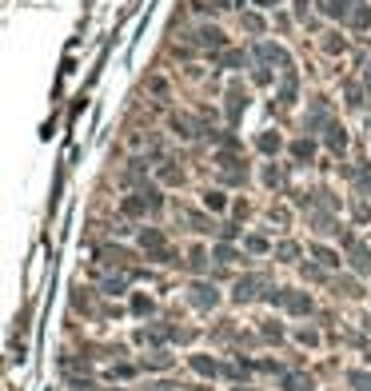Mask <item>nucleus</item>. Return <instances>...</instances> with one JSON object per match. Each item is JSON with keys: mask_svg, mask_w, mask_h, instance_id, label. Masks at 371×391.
Instances as JSON below:
<instances>
[{"mask_svg": "<svg viewBox=\"0 0 371 391\" xmlns=\"http://www.w3.org/2000/svg\"><path fill=\"white\" fill-rule=\"evenodd\" d=\"M367 132H371V116H367Z\"/></svg>", "mask_w": 371, "mask_h": 391, "instance_id": "a18cd8bd", "label": "nucleus"}, {"mask_svg": "<svg viewBox=\"0 0 371 391\" xmlns=\"http://www.w3.org/2000/svg\"><path fill=\"white\" fill-rule=\"evenodd\" d=\"M260 340L263 343H280L284 340V323H280V319H260Z\"/></svg>", "mask_w": 371, "mask_h": 391, "instance_id": "72a5a7b5", "label": "nucleus"}, {"mask_svg": "<svg viewBox=\"0 0 371 391\" xmlns=\"http://www.w3.org/2000/svg\"><path fill=\"white\" fill-rule=\"evenodd\" d=\"M148 92H152V96H160V100L172 96V88H168V80H164V76H152V80H148Z\"/></svg>", "mask_w": 371, "mask_h": 391, "instance_id": "4c0bfd02", "label": "nucleus"}, {"mask_svg": "<svg viewBox=\"0 0 371 391\" xmlns=\"http://www.w3.org/2000/svg\"><path fill=\"white\" fill-rule=\"evenodd\" d=\"M240 28L252 32V37H263V32H268V20H263L260 13H240Z\"/></svg>", "mask_w": 371, "mask_h": 391, "instance_id": "7c9ffc66", "label": "nucleus"}, {"mask_svg": "<svg viewBox=\"0 0 371 391\" xmlns=\"http://www.w3.org/2000/svg\"><path fill=\"white\" fill-rule=\"evenodd\" d=\"M232 200H235V196H228V188H223V184H208V188H200V208L211 212L216 220L232 212Z\"/></svg>", "mask_w": 371, "mask_h": 391, "instance_id": "9d476101", "label": "nucleus"}, {"mask_svg": "<svg viewBox=\"0 0 371 391\" xmlns=\"http://www.w3.org/2000/svg\"><path fill=\"white\" fill-rule=\"evenodd\" d=\"M152 180L160 184V188H184V184H188V168H184V164H176V160H160L156 172H152Z\"/></svg>", "mask_w": 371, "mask_h": 391, "instance_id": "2eb2a0df", "label": "nucleus"}, {"mask_svg": "<svg viewBox=\"0 0 371 391\" xmlns=\"http://www.w3.org/2000/svg\"><path fill=\"white\" fill-rule=\"evenodd\" d=\"M284 312L296 319H308L311 312H315V304H311V295L304 292V288H287L284 292Z\"/></svg>", "mask_w": 371, "mask_h": 391, "instance_id": "6ab92c4d", "label": "nucleus"}, {"mask_svg": "<svg viewBox=\"0 0 371 391\" xmlns=\"http://www.w3.org/2000/svg\"><path fill=\"white\" fill-rule=\"evenodd\" d=\"M168 132L176 140H200L204 136V124L192 116V112H168Z\"/></svg>", "mask_w": 371, "mask_h": 391, "instance_id": "4468645a", "label": "nucleus"}, {"mask_svg": "<svg viewBox=\"0 0 371 391\" xmlns=\"http://www.w3.org/2000/svg\"><path fill=\"white\" fill-rule=\"evenodd\" d=\"M320 140L315 136H296V140H287V164L292 168H315V152H320Z\"/></svg>", "mask_w": 371, "mask_h": 391, "instance_id": "1a4fd4ad", "label": "nucleus"}, {"mask_svg": "<svg viewBox=\"0 0 371 391\" xmlns=\"http://www.w3.org/2000/svg\"><path fill=\"white\" fill-rule=\"evenodd\" d=\"M296 104H299V72H296V64H292V68H284L280 80H275V104L272 108L287 112V108H296Z\"/></svg>", "mask_w": 371, "mask_h": 391, "instance_id": "6e6552de", "label": "nucleus"}, {"mask_svg": "<svg viewBox=\"0 0 371 391\" xmlns=\"http://www.w3.org/2000/svg\"><path fill=\"white\" fill-rule=\"evenodd\" d=\"M356 4H359V0H320L315 8H320L323 20H332V25H344L347 28V20H351V13H356Z\"/></svg>", "mask_w": 371, "mask_h": 391, "instance_id": "f3484780", "label": "nucleus"}, {"mask_svg": "<svg viewBox=\"0 0 371 391\" xmlns=\"http://www.w3.org/2000/svg\"><path fill=\"white\" fill-rule=\"evenodd\" d=\"M344 104L351 112H363L367 108V92H363V80H356V76H347L344 80Z\"/></svg>", "mask_w": 371, "mask_h": 391, "instance_id": "393cba45", "label": "nucleus"}, {"mask_svg": "<svg viewBox=\"0 0 371 391\" xmlns=\"http://www.w3.org/2000/svg\"><path fill=\"white\" fill-rule=\"evenodd\" d=\"M347 212H351L356 228H367L371 224V200H363V196H347Z\"/></svg>", "mask_w": 371, "mask_h": 391, "instance_id": "bb28decb", "label": "nucleus"}, {"mask_svg": "<svg viewBox=\"0 0 371 391\" xmlns=\"http://www.w3.org/2000/svg\"><path fill=\"white\" fill-rule=\"evenodd\" d=\"M232 216H235V220H247V216H252V204H247L244 196H235V200H232Z\"/></svg>", "mask_w": 371, "mask_h": 391, "instance_id": "ea45409f", "label": "nucleus"}, {"mask_svg": "<svg viewBox=\"0 0 371 391\" xmlns=\"http://www.w3.org/2000/svg\"><path fill=\"white\" fill-rule=\"evenodd\" d=\"M347 28H351V32H371V0H359L351 20H347Z\"/></svg>", "mask_w": 371, "mask_h": 391, "instance_id": "c756f323", "label": "nucleus"}, {"mask_svg": "<svg viewBox=\"0 0 371 391\" xmlns=\"http://www.w3.org/2000/svg\"><path fill=\"white\" fill-rule=\"evenodd\" d=\"M359 176L356 184H351V196H363V200H371V156H359Z\"/></svg>", "mask_w": 371, "mask_h": 391, "instance_id": "cd10ccee", "label": "nucleus"}, {"mask_svg": "<svg viewBox=\"0 0 371 391\" xmlns=\"http://www.w3.org/2000/svg\"><path fill=\"white\" fill-rule=\"evenodd\" d=\"M188 367H192L196 376H204V379H216V376H223L220 359H216V355H208V352H192V355H188Z\"/></svg>", "mask_w": 371, "mask_h": 391, "instance_id": "5701e85b", "label": "nucleus"}, {"mask_svg": "<svg viewBox=\"0 0 371 391\" xmlns=\"http://www.w3.org/2000/svg\"><path fill=\"white\" fill-rule=\"evenodd\" d=\"M287 176H292V164H280V160H263L256 168V184L268 196H287Z\"/></svg>", "mask_w": 371, "mask_h": 391, "instance_id": "f03ea898", "label": "nucleus"}, {"mask_svg": "<svg viewBox=\"0 0 371 391\" xmlns=\"http://www.w3.org/2000/svg\"><path fill=\"white\" fill-rule=\"evenodd\" d=\"M347 387H351V391H371V371L351 367V371H347Z\"/></svg>", "mask_w": 371, "mask_h": 391, "instance_id": "c9c22d12", "label": "nucleus"}, {"mask_svg": "<svg viewBox=\"0 0 371 391\" xmlns=\"http://www.w3.org/2000/svg\"><path fill=\"white\" fill-rule=\"evenodd\" d=\"M192 44L200 52H208V56H220L223 49H232V40H228V32L220 25H196L192 28Z\"/></svg>", "mask_w": 371, "mask_h": 391, "instance_id": "0eeeda50", "label": "nucleus"}, {"mask_svg": "<svg viewBox=\"0 0 371 391\" xmlns=\"http://www.w3.org/2000/svg\"><path fill=\"white\" fill-rule=\"evenodd\" d=\"M128 283H132V276H128V271L104 276V295H124V292H128Z\"/></svg>", "mask_w": 371, "mask_h": 391, "instance_id": "2f4dec72", "label": "nucleus"}, {"mask_svg": "<svg viewBox=\"0 0 371 391\" xmlns=\"http://www.w3.org/2000/svg\"><path fill=\"white\" fill-rule=\"evenodd\" d=\"M100 259H104L108 268H128V264H132V248H124V244H104V248H100Z\"/></svg>", "mask_w": 371, "mask_h": 391, "instance_id": "a878e982", "label": "nucleus"}, {"mask_svg": "<svg viewBox=\"0 0 371 391\" xmlns=\"http://www.w3.org/2000/svg\"><path fill=\"white\" fill-rule=\"evenodd\" d=\"M268 288H272V283H268L263 271H247V276L232 280V304H256V300H263Z\"/></svg>", "mask_w": 371, "mask_h": 391, "instance_id": "423d86ee", "label": "nucleus"}, {"mask_svg": "<svg viewBox=\"0 0 371 391\" xmlns=\"http://www.w3.org/2000/svg\"><path fill=\"white\" fill-rule=\"evenodd\" d=\"M296 343L299 347H320V328H296Z\"/></svg>", "mask_w": 371, "mask_h": 391, "instance_id": "e433bc0d", "label": "nucleus"}, {"mask_svg": "<svg viewBox=\"0 0 371 391\" xmlns=\"http://www.w3.org/2000/svg\"><path fill=\"white\" fill-rule=\"evenodd\" d=\"M164 192H168V188H160L156 180H144L140 188H132V192L120 200V216L124 220H140V224H148V216L152 220L164 216V208H168Z\"/></svg>", "mask_w": 371, "mask_h": 391, "instance_id": "f257e3e1", "label": "nucleus"}, {"mask_svg": "<svg viewBox=\"0 0 371 391\" xmlns=\"http://www.w3.org/2000/svg\"><path fill=\"white\" fill-rule=\"evenodd\" d=\"M216 68H220V72H240V68H252V49H223L220 56H216Z\"/></svg>", "mask_w": 371, "mask_h": 391, "instance_id": "aec40b11", "label": "nucleus"}, {"mask_svg": "<svg viewBox=\"0 0 371 391\" xmlns=\"http://www.w3.org/2000/svg\"><path fill=\"white\" fill-rule=\"evenodd\" d=\"M211 8H216V13H223V8H235L232 0H211Z\"/></svg>", "mask_w": 371, "mask_h": 391, "instance_id": "c03bdc74", "label": "nucleus"}, {"mask_svg": "<svg viewBox=\"0 0 371 391\" xmlns=\"http://www.w3.org/2000/svg\"><path fill=\"white\" fill-rule=\"evenodd\" d=\"M332 295L335 300H359V295H363V276H356V271H335Z\"/></svg>", "mask_w": 371, "mask_h": 391, "instance_id": "dca6fc26", "label": "nucleus"}, {"mask_svg": "<svg viewBox=\"0 0 371 391\" xmlns=\"http://www.w3.org/2000/svg\"><path fill=\"white\" fill-rule=\"evenodd\" d=\"M211 259L223 264V268H232V264H240V259H247V256H244V248L232 244V240H211Z\"/></svg>", "mask_w": 371, "mask_h": 391, "instance_id": "412c9836", "label": "nucleus"}, {"mask_svg": "<svg viewBox=\"0 0 371 391\" xmlns=\"http://www.w3.org/2000/svg\"><path fill=\"white\" fill-rule=\"evenodd\" d=\"M256 8H280V0H252Z\"/></svg>", "mask_w": 371, "mask_h": 391, "instance_id": "37998d69", "label": "nucleus"}, {"mask_svg": "<svg viewBox=\"0 0 371 391\" xmlns=\"http://www.w3.org/2000/svg\"><path fill=\"white\" fill-rule=\"evenodd\" d=\"M164 367H172V355L168 352H148L140 359V371H164Z\"/></svg>", "mask_w": 371, "mask_h": 391, "instance_id": "473e14b6", "label": "nucleus"}, {"mask_svg": "<svg viewBox=\"0 0 371 391\" xmlns=\"http://www.w3.org/2000/svg\"><path fill=\"white\" fill-rule=\"evenodd\" d=\"M256 152H260L263 160H280L287 152V140L275 128H263V132H256Z\"/></svg>", "mask_w": 371, "mask_h": 391, "instance_id": "a211bd4d", "label": "nucleus"}, {"mask_svg": "<svg viewBox=\"0 0 371 391\" xmlns=\"http://www.w3.org/2000/svg\"><path fill=\"white\" fill-rule=\"evenodd\" d=\"M275 264H304V256H308V252H304V244H299V240H292V236H284V240H275Z\"/></svg>", "mask_w": 371, "mask_h": 391, "instance_id": "4be33fe9", "label": "nucleus"}, {"mask_svg": "<svg viewBox=\"0 0 371 391\" xmlns=\"http://www.w3.org/2000/svg\"><path fill=\"white\" fill-rule=\"evenodd\" d=\"M240 248H244L247 259H268L275 252V240L268 236V228H247L244 240H240Z\"/></svg>", "mask_w": 371, "mask_h": 391, "instance_id": "9b49d317", "label": "nucleus"}, {"mask_svg": "<svg viewBox=\"0 0 371 391\" xmlns=\"http://www.w3.org/2000/svg\"><path fill=\"white\" fill-rule=\"evenodd\" d=\"M311 196H315V208H327V212H339V208L347 204V200L335 192L332 184H311Z\"/></svg>", "mask_w": 371, "mask_h": 391, "instance_id": "b1692460", "label": "nucleus"}, {"mask_svg": "<svg viewBox=\"0 0 371 391\" xmlns=\"http://www.w3.org/2000/svg\"><path fill=\"white\" fill-rule=\"evenodd\" d=\"M211 264H216V259H211V248L208 244H188V252H184V271L188 276H211Z\"/></svg>", "mask_w": 371, "mask_h": 391, "instance_id": "ddd939ff", "label": "nucleus"}, {"mask_svg": "<svg viewBox=\"0 0 371 391\" xmlns=\"http://www.w3.org/2000/svg\"><path fill=\"white\" fill-rule=\"evenodd\" d=\"M292 20H296L292 13H275V20H272V25L280 28V32H287V28H292Z\"/></svg>", "mask_w": 371, "mask_h": 391, "instance_id": "a19ab883", "label": "nucleus"}, {"mask_svg": "<svg viewBox=\"0 0 371 391\" xmlns=\"http://www.w3.org/2000/svg\"><path fill=\"white\" fill-rule=\"evenodd\" d=\"M308 256L315 259V264H323L327 271H344V264H347L344 248H339V244H327V240H311V244H308Z\"/></svg>", "mask_w": 371, "mask_h": 391, "instance_id": "f8f14e48", "label": "nucleus"}, {"mask_svg": "<svg viewBox=\"0 0 371 391\" xmlns=\"http://www.w3.org/2000/svg\"><path fill=\"white\" fill-rule=\"evenodd\" d=\"M220 288H216V280L211 276H192V283H188V304L196 307V312H216L220 307Z\"/></svg>", "mask_w": 371, "mask_h": 391, "instance_id": "7ed1b4c3", "label": "nucleus"}, {"mask_svg": "<svg viewBox=\"0 0 371 391\" xmlns=\"http://www.w3.org/2000/svg\"><path fill=\"white\" fill-rule=\"evenodd\" d=\"M359 80H363V92H367V100H371V64H363V76H359Z\"/></svg>", "mask_w": 371, "mask_h": 391, "instance_id": "79ce46f5", "label": "nucleus"}, {"mask_svg": "<svg viewBox=\"0 0 371 391\" xmlns=\"http://www.w3.org/2000/svg\"><path fill=\"white\" fill-rule=\"evenodd\" d=\"M247 104H252V92L244 88V80H232L223 88V120H228V128H240Z\"/></svg>", "mask_w": 371, "mask_h": 391, "instance_id": "20e7f679", "label": "nucleus"}, {"mask_svg": "<svg viewBox=\"0 0 371 391\" xmlns=\"http://www.w3.org/2000/svg\"><path fill=\"white\" fill-rule=\"evenodd\" d=\"M320 44H323V52H327V56H344V52H347V40L339 37V32H323Z\"/></svg>", "mask_w": 371, "mask_h": 391, "instance_id": "f704fd0d", "label": "nucleus"}, {"mask_svg": "<svg viewBox=\"0 0 371 391\" xmlns=\"http://www.w3.org/2000/svg\"><path fill=\"white\" fill-rule=\"evenodd\" d=\"M320 144H323V152L332 160H347V148H351V132H347V124L339 120V116H332L327 120V128L320 132Z\"/></svg>", "mask_w": 371, "mask_h": 391, "instance_id": "39448f33", "label": "nucleus"}, {"mask_svg": "<svg viewBox=\"0 0 371 391\" xmlns=\"http://www.w3.org/2000/svg\"><path fill=\"white\" fill-rule=\"evenodd\" d=\"M128 312H132L136 319H148L152 312H156V300H152L148 292H132L128 295Z\"/></svg>", "mask_w": 371, "mask_h": 391, "instance_id": "c85d7f7f", "label": "nucleus"}, {"mask_svg": "<svg viewBox=\"0 0 371 391\" xmlns=\"http://www.w3.org/2000/svg\"><path fill=\"white\" fill-rule=\"evenodd\" d=\"M284 391H311L308 376H284Z\"/></svg>", "mask_w": 371, "mask_h": 391, "instance_id": "58836bf2", "label": "nucleus"}]
</instances>
